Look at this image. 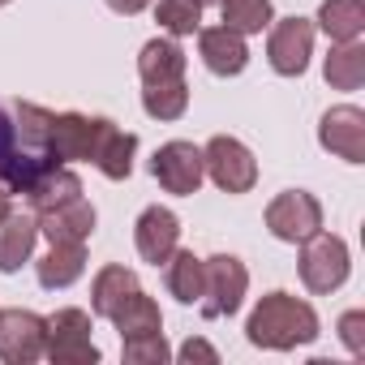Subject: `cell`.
<instances>
[{
  "label": "cell",
  "mask_w": 365,
  "mask_h": 365,
  "mask_svg": "<svg viewBox=\"0 0 365 365\" xmlns=\"http://www.w3.org/2000/svg\"><path fill=\"white\" fill-rule=\"evenodd\" d=\"M245 335L254 348H275V352H288V348H301V344H314L318 339V314L309 301L292 297V292H267L250 322H245Z\"/></svg>",
  "instance_id": "cell-1"
},
{
  "label": "cell",
  "mask_w": 365,
  "mask_h": 365,
  "mask_svg": "<svg viewBox=\"0 0 365 365\" xmlns=\"http://www.w3.org/2000/svg\"><path fill=\"white\" fill-rule=\"evenodd\" d=\"M116 120L86 116V112H48L43 108V146L56 163H95L103 138Z\"/></svg>",
  "instance_id": "cell-2"
},
{
  "label": "cell",
  "mask_w": 365,
  "mask_h": 365,
  "mask_svg": "<svg viewBox=\"0 0 365 365\" xmlns=\"http://www.w3.org/2000/svg\"><path fill=\"white\" fill-rule=\"evenodd\" d=\"M202 168H207V176L215 180L224 194H250L258 185V159H254V150L241 138H228V133H215L202 146Z\"/></svg>",
  "instance_id": "cell-3"
},
{
  "label": "cell",
  "mask_w": 365,
  "mask_h": 365,
  "mask_svg": "<svg viewBox=\"0 0 365 365\" xmlns=\"http://www.w3.org/2000/svg\"><path fill=\"white\" fill-rule=\"evenodd\" d=\"M348 271H352V258H348L344 237L318 228L314 237L301 241V279H305L309 292H322V297L335 292L348 279Z\"/></svg>",
  "instance_id": "cell-4"
},
{
  "label": "cell",
  "mask_w": 365,
  "mask_h": 365,
  "mask_svg": "<svg viewBox=\"0 0 365 365\" xmlns=\"http://www.w3.org/2000/svg\"><path fill=\"white\" fill-rule=\"evenodd\" d=\"M43 356L52 365H95L99 361V348L91 339V314L86 309H56L48 318Z\"/></svg>",
  "instance_id": "cell-5"
},
{
  "label": "cell",
  "mask_w": 365,
  "mask_h": 365,
  "mask_svg": "<svg viewBox=\"0 0 365 365\" xmlns=\"http://www.w3.org/2000/svg\"><path fill=\"white\" fill-rule=\"evenodd\" d=\"M150 172L155 180L168 190V194H180V198H190L202 190V180H207V168H202V146L194 142H163L150 159Z\"/></svg>",
  "instance_id": "cell-6"
},
{
  "label": "cell",
  "mask_w": 365,
  "mask_h": 365,
  "mask_svg": "<svg viewBox=\"0 0 365 365\" xmlns=\"http://www.w3.org/2000/svg\"><path fill=\"white\" fill-rule=\"evenodd\" d=\"M267 228L275 241H288V245H301L305 237H314L322 228V207L314 194L305 190H284L279 198H271L267 207Z\"/></svg>",
  "instance_id": "cell-7"
},
{
  "label": "cell",
  "mask_w": 365,
  "mask_h": 365,
  "mask_svg": "<svg viewBox=\"0 0 365 365\" xmlns=\"http://www.w3.org/2000/svg\"><path fill=\"white\" fill-rule=\"evenodd\" d=\"M207 267V292H202V309L211 318H232L245 301V288H250V271L241 258L232 254H215V258H202Z\"/></svg>",
  "instance_id": "cell-8"
},
{
  "label": "cell",
  "mask_w": 365,
  "mask_h": 365,
  "mask_svg": "<svg viewBox=\"0 0 365 365\" xmlns=\"http://www.w3.org/2000/svg\"><path fill=\"white\" fill-rule=\"evenodd\" d=\"M267 31H271V39H267L271 69L279 78H301L309 69V56H314V22L284 18V22H271Z\"/></svg>",
  "instance_id": "cell-9"
},
{
  "label": "cell",
  "mask_w": 365,
  "mask_h": 365,
  "mask_svg": "<svg viewBox=\"0 0 365 365\" xmlns=\"http://www.w3.org/2000/svg\"><path fill=\"white\" fill-rule=\"evenodd\" d=\"M43 339H48V318L31 309H0V361L31 365L43 356Z\"/></svg>",
  "instance_id": "cell-10"
},
{
  "label": "cell",
  "mask_w": 365,
  "mask_h": 365,
  "mask_svg": "<svg viewBox=\"0 0 365 365\" xmlns=\"http://www.w3.org/2000/svg\"><path fill=\"white\" fill-rule=\"evenodd\" d=\"M318 142H322V150L339 155L344 163H365V112L352 103L331 108L318 120Z\"/></svg>",
  "instance_id": "cell-11"
},
{
  "label": "cell",
  "mask_w": 365,
  "mask_h": 365,
  "mask_svg": "<svg viewBox=\"0 0 365 365\" xmlns=\"http://www.w3.org/2000/svg\"><path fill=\"white\" fill-rule=\"evenodd\" d=\"M35 224H39V232L52 245H86L91 232H95V224H99V215H95V207L86 198H73V202L52 207V211H39Z\"/></svg>",
  "instance_id": "cell-12"
},
{
  "label": "cell",
  "mask_w": 365,
  "mask_h": 365,
  "mask_svg": "<svg viewBox=\"0 0 365 365\" xmlns=\"http://www.w3.org/2000/svg\"><path fill=\"white\" fill-rule=\"evenodd\" d=\"M198 56L215 78H237L250 65L245 35H237L232 26H198Z\"/></svg>",
  "instance_id": "cell-13"
},
{
  "label": "cell",
  "mask_w": 365,
  "mask_h": 365,
  "mask_svg": "<svg viewBox=\"0 0 365 365\" xmlns=\"http://www.w3.org/2000/svg\"><path fill=\"white\" fill-rule=\"evenodd\" d=\"M133 245L142 254V262L159 267L172 258V250L180 245V220L168 211V207H146L138 215V228H133Z\"/></svg>",
  "instance_id": "cell-14"
},
{
  "label": "cell",
  "mask_w": 365,
  "mask_h": 365,
  "mask_svg": "<svg viewBox=\"0 0 365 365\" xmlns=\"http://www.w3.org/2000/svg\"><path fill=\"white\" fill-rule=\"evenodd\" d=\"M35 241H39V224L35 215H22V211H9L0 220V271L14 275L31 262L35 254Z\"/></svg>",
  "instance_id": "cell-15"
},
{
  "label": "cell",
  "mask_w": 365,
  "mask_h": 365,
  "mask_svg": "<svg viewBox=\"0 0 365 365\" xmlns=\"http://www.w3.org/2000/svg\"><path fill=\"white\" fill-rule=\"evenodd\" d=\"M26 207L39 215V211H52V207H61V202H73V198H82V180H78V172H69L65 163H52L48 172H39L31 185H26Z\"/></svg>",
  "instance_id": "cell-16"
},
{
  "label": "cell",
  "mask_w": 365,
  "mask_h": 365,
  "mask_svg": "<svg viewBox=\"0 0 365 365\" xmlns=\"http://www.w3.org/2000/svg\"><path fill=\"white\" fill-rule=\"evenodd\" d=\"M168 267V292L180 301V305H202V292H207V267L194 250H172V258L163 262Z\"/></svg>",
  "instance_id": "cell-17"
},
{
  "label": "cell",
  "mask_w": 365,
  "mask_h": 365,
  "mask_svg": "<svg viewBox=\"0 0 365 365\" xmlns=\"http://www.w3.org/2000/svg\"><path fill=\"white\" fill-rule=\"evenodd\" d=\"M138 78H142V86L185 78V52L176 48V39H150L138 52Z\"/></svg>",
  "instance_id": "cell-18"
},
{
  "label": "cell",
  "mask_w": 365,
  "mask_h": 365,
  "mask_svg": "<svg viewBox=\"0 0 365 365\" xmlns=\"http://www.w3.org/2000/svg\"><path fill=\"white\" fill-rule=\"evenodd\" d=\"M82 271H86V245H52V250L39 258V267H35V275H39V284H43L48 292L69 288Z\"/></svg>",
  "instance_id": "cell-19"
},
{
  "label": "cell",
  "mask_w": 365,
  "mask_h": 365,
  "mask_svg": "<svg viewBox=\"0 0 365 365\" xmlns=\"http://www.w3.org/2000/svg\"><path fill=\"white\" fill-rule=\"evenodd\" d=\"M112 327L120 331V339H133V335H155V331H163V314H159V305H155V301L138 288V292H129V297L116 305Z\"/></svg>",
  "instance_id": "cell-20"
},
{
  "label": "cell",
  "mask_w": 365,
  "mask_h": 365,
  "mask_svg": "<svg viewBox=\"0 0 365 365\" xmlns=\"http://www.w3.org/2000/svg\"><path fill=\"white\" fill-rule=\"evenodd\" d=\"M142 284H138V275L129 271V267H103L99 275H95V284H91V309L99 314V318H112L116 314V305L129 297V292H138Z\"/></svg>",
  "instance_id": "cell-21"
},
{
  "label": "cell",
  "mask_w": 365,
  "mask_h": 365,
  "mask_svg": "<svg viewBox=\"0 0 365 365\" xmlns=\"http://www.w3.org/2000/svg\"><path fill=\"white\" fill-rule=\"evenodd\" d=\"M318 26L327 31L331 43L361 39V31H365V0H322Z\"/></svg>",
  "instance_id": "cell-22"
},
{
  "label": "cell",
  "mask_w": 365,
  "mask_h": 365,
  "mask_svg": "<svg viewBox=\"0 0 365 365\" xmlns=\"http://www.w3.org/2000/svg\"><path fill=\"white\" fill-rule=\"evenodd\" d=\"M322 78L335 86V91H356L365 82V43L361 39H348V43H335L327 65H322Z\"/></svg>",
  "instance_id": "cell-23"
},
{
  "label": "cell",
  "mask_w": 365,
  "mask_h": 365,
  "mask_svg": "<svg viewBox=\"0 0 365 365\" xmlns=\"http://www.w3.org/2000/svg\"><path fill=\"white\" fill-rule=\"evenodd\" d=\"M142 108L150 120H180L190 108V86L185 78H172V82H155L142 91Z\"/></svg>",
  "instance_id": "cell-24"
},
{
  "label": "cell",
  "mask_w": 365,
  "mask_h": 365,
  "mask_svg": "<svg viewBox=\"0 0 365 365\" xmlns=\"http://www.w3.org/2000/svg\"><path fill=\"white\" fill-rule=\"evenodd\" d=\"M133 155H138V138L112 125V133L103 138V146H99V155H95V168H99L108 180H125V176L133 172Z\"/></svg>",
  "instance_id": "cell-25"
},
{
  "label": "cell",
  "mask_w": 365,
  "mask_h": 365,
  "mask_svg": "<svg viewBox=\"0 0 365 365\" xmlns=\"http://www.w3.org/2000/svg\"><path fill=\"white\" fill-rule=\"evenodd\" d=\"M220 14H224V26H232L237 35H262L275 22L271 0H220Z\"/></svg>",
  "instance_id": "cell-26"
},
{
  "label": "cell",
  "mask_w": 365,
  "mask_h": 365,
  "mask_svg": "<svg viewBox=\"0 0 365 365\" xmlns=\"http://www.w3.org/2000/svg\"><path fill=\"white\" fill-rule=\"evenodd\" d=\"M155 22L172 39L198 35V26H202V0H159V5H155Z\"/></svg>",
  "instance_id": "cell-27"
},
{
  "label": "cell",
  "mask_w": 365,
  "mask_h": 365,
  "mask_svg": "<svg viewBox=\"0 0 365 365\" xmlns=\"http://www.w3.org/2000/svg\"><path fill=\"white\" fill-rule=\"evenodd\" d=\"M120 356L129 365H163L172 356V348L163 344V331L155 335H133V339H120Z\"/></svg>",
  "instance_id": "cell-28"
},
{
  "label": "cell",
  "mask_w": 365,
  "mask_h": 365,
  "mask_svg": "<svg viewBox=\"0 0 365 365\" xmlns=\"http://www.w3.org/2000/svg\"><path fill=\"white\" fill-rule=\"evenodd\" d=\"M339 339L348 344V352H365V314L361 309H348L344 318H339Z\"/></svg>",
  "instance_id": "cell-29"
},
{
  "label": "cell",
  "mask_w": 365,
  "mask_h": 365,
  "mask_svg": "<svg viewBox=\"0 0 365 365\" xmlns=\"http://www.w3.org/2000/svg\"><path fill=\"white\" fill-rule=\"evenodd\" d=\"M176 356H180V361H211V365L220 361V352H215V348H211L207 339H185V344H180V352H176Z\"/></svg>",
  "instance_id": "cell-30"
},
{
  "label": "cell",
  "mask_w": 365,
  "mask_h": 365,
  "mask_svg": "<svg viewBox=\"0 0 365 365\" xmlns=\"http://www.w3.org/2000/svg\"><path fill=\"white\" fill-rule=\"evenodd\" d=\"M146 5H150V0H108V9H112V14H125V18L142 14Z\"/></svg>",
  "instance_id": "cell-31"
},
{
  "label": "cell",
  "mask_w": 365,
  "mask_h": 365,
  "mask_svg": "<svg viewBox=\"0 0 365 365\" xmlns=\"http://www.w3.org/2000/svg\"><path fill=\"white\" fill-rule=\"evenodd\" d=\"M9 198H14V194H9L5 185H0V220H5V215H9Z\"/></svg>",
  "instance_id": "cell-32"
},
{
  "label": "cell",
  "mask_w": 365,
  "mask_h": 365,
  "mask_svg": "<svg viewBox=\"0 0 365 365\" xmlns=\"http://www.w3.org/2000/svg\"><path fill=\"white\" fill-rule=\"evenodd\" d=\"M5 5H9V0H0V9H5Z\"/></svg>",
  "instance_id": "cell-33"
},
{
  "label": "cell",
  "mask_w": 365,
  "mask_h": 365,
  "mask_svg": "<svg viewBox=\"0 0 365 365\" xmlns=\"http://www.w3.org/2000/svg\"><path fill=\"white\" fill-rule=\"evenodd\" d=\"M202 5H207V0H202Z\"/></svg>",
  "instance_id": "cell-34"
}]
</instances>
